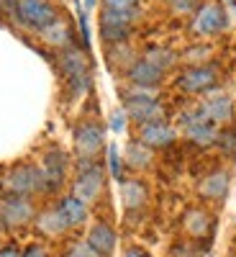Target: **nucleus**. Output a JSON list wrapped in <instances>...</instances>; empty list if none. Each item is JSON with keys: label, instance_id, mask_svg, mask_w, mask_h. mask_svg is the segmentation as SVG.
Returning a JSON list of instances; mask_svg holds the SVG:
<instances>
[{"label": "nucleus", "instance_id": "nucleus-1", "mask_svg": "<svg viewBox=\"0 0 236 257\" xmlns=\"http://www.w3.org/2000/svg\"><path fill=\"white\" fill-rule=\"evenodd\" d=\"M123 111H126L128 121H134L136 126L154 123V121H167V108H164V103L154 95V90L136 88V85H131V93L123 95Z\"/></svg>", "mask_w": 236, "mask_h": 257}, {"label": "nucleus", "instance_id": "nucleus-2", "mask_svg": "<svg viewBox=\"0 0 236 257\" xmlns=\"http://www.w3.org/2000/svg\"><path fill=\"white\" fill-rule=\"evenodd\" d=\"M6 193L11 196H24V198H36L47 196V183L36 162H16L6 170Z\"/></svg>", "mask_w": 236, "mask_h": 257}, {"label": "nucleus", "instance_id": "nucleus-3", "mask_svg": "<svg viewBox=\"0 0 236 257\" xmlns=\"http://www.w3.org/2000/svg\"><path fill=\"white\" fill-rule=\"evenodd\" d=\"M105 193V167L100 160H77V175L72 178V196L88 206L98 203Z\"/></svg>", "mask_w": 236, "mask_h": 257}, {"label": "nucleus", "instance_id": "nucleus-4", "mask_svg": "<svg viewBox=\"0 0 236 257\" xmlns=\"http://www.w3.org/2000/svg\"><path fill=\"white\" fill-rule=\"evenodd\" d=\"M72 147L77 160H100L105 149V126L98 118H80L72 128Z\"/></svg>", "mask_w": 236, "mask_h": 257}, {"label": "nucleus", "instance_id": "nucleus-5", "mask_svg": "<svg viewBox=\"0 0 236 257\" xmlns=\"http://www.w3.org/2000/svg\"><path fill=\"white\" fill-rule=\"evenodd\" d=\"M36 203L34 198H24V196H11V193H3L0 196V226L3 229H26L34 224L36 219Z\"/></svg>", "mask_w": 236, "mask_h": 257}, {"label": "nucleus", "instance_id": "nucleus-6", "mask_svg": "<svg viewBox=\"0 0 236 257\" xmlns=\"http://www.w3.org/2000/svg\"><path fill=\"white\" fill-rule=\"evenodd\" d=\"M39 170L44 175V183H47V196L49 193H59L62 185L67 183V173H70V155L64 152L62 147L52 144L41 152V162H39Z\"/></svg>", "mask_w": 236, "mask_h": 257}, {"label": "nucleus", "instance_id": "nucleus-7", "mask_svg": "<svg viewBox=\"0 0 236 257\" xmlns=\"http://www.w3.org/2000/svg\"><path fill=\"white\" fill-rule=\"evenodd\" d=\"M16 21L34 31H47L52 24L59 21V13L52 0H18Z\"/></svg>", "mask_w": 236, "mask_h": 257}, {"label": "nucleus", "instance_id": "nucleus-8", "mask_svg": "<svg viewBox=\"0 0 236 257\" xmlns=\"http://www.w3.org/2000/svg\"><path fill=\"white\" fill-rule=\"evenodd\" d=\"M180 126H182V134L190 144L195 147H213L218 139V126L210 123L200 116V111H185L180 113Z\"/></svg>", "mask_w": 236, "mask_h": 257}, {"label": "nucleus", "instance_id": "nucleus-9", "mask_svg": "<svg viewBox=\"0 0 236 257\" xmlns=\"http://www.w3.org/2000/svg\"><path fill=\"white\" fill-rule=\"evenodd\" d=\"M180 226H182V234L192 242H205L213 237L216 231V216L203 208V206H190L185 208L182 219H180Z\"/></svg>", "mask_w": 236, "mask_h": 257}, {"label": "nucleus", "instance_id": "nucleus-10", "mask_svg": "<svg viewBox=\"0 0 236 257\" xmlns=\"http://www.w3.org/2000/svg\"><path fill=\"white\" fill-rule=\"evenodd\" d=\"M136 13H113V11H103L100 13V36L108 47L126 44L131 36V24H134Z\"/></svg>", "mask_w": 236, "mask_h": 257}, {"label": "nucleus", "instance_id": "nucleus-11", "mask_svg": "<svg viewBox=\"0 0 236 257\" xmlns=\"http://www.w3.org/2000/svg\"><path fill=\"white\" fill-rule=\"evenodd\" d=\"M177 85H180V90H185L190 95L210 93L218 85V70L213 67V64H192V67H187L180 75Z\"/></svg>", "mask_w": 236, "mask_h": 257}, {"label": "nucleus", "instance_id": "nucleus-12", "mask_svg": "<svg viewBox=\"0 0 236 257\" xmlns=\"http://www.w3.org/2000/svg\"><path fill=\"white\" fill-rule=\"evenodd\" d=\"M136 142L149 147L152 152H157V149H169L177 142V128L169 121L144 123V126H136Z\"/></svg>", "mask_w": 236, "mask_h": 257}, {"label": "nucleus", "instance_id": "nucleus-13", "mask_svg": "<svg viewBox=\"0 0 236 257\" xmlns=\"http://www.w3.org/2000/svg\"><path fill=\"white\" fill-rule=\"evenodd\" d=\"M228 188H231V173L223 167H216V170H210L205 178H200L198 196L205 203H221L228 196Z\"/></svg>", "mask_w": 236, "mask_h": 257}, {"label": "nucleus", "instance_id": "nucleus-14", "mask_svg": "<svg viewBox=\"0 0 236 257\" xmlns=\"http://www.w3.org/2000/svg\"><path fill=\"white\" fill-rule=\"evenodd\" d=\"M85 242L90 244V249L98 254V257H113L116 247H118V234L113 229L111 221L105 219H98L90 229H88V237H85Z\"/></svg>", "mask_w": 236, "mask_h": 257}, {"label": "nucleus", "instance_id": "nucleus-15", "mask_svg": "<svg viewBox=\"0 0 236 257\" xmlns=\"http://www.w3.org/2000/svg\"><path fill=\"white\" fill-rule=\"evenodd\" d=\"M34 229L41 234V237H47V239H59V237H64V234L70 231V224L64 221L62 211L54 203V206H47V208H39L36 219H34Z\"/></svg>", "mask_w": 236, "mask_h": 257}, {"label": "nucleus", "instance_id": "nucleus-16", "mask_svg": "<svg viewBox=\"0 0 236 257\" xmlns=\"http://www.w3.org/2000/svg\"><path fill=\"white\" fill-rule=\"evenodd\" d=\"M198 111L205 121L216 123V126H228L233 121V100L223 93H216V95H208L200 105Z\"/></svg>", "mask_w": 236, "mask_h": 257}, {"label": "nucleus", "instance_id": "nucleus-17", "mask_svg": "<svg viewBox=\"0 0 236 257\" xmlns=\"http://www.w3.org/2000/svg\"><path fill=\"white\" fill-rule=\"evenodd\" d=\"M57 67H59V75L67 80H75V77H85L90 75V59L82 49L77 47H70V49H62L59 52V59H57Z\"/></svg>", "mask_w": 236, "mask_h": 257}, {"label": "nucleus", "instance_id": "nucleus-18", "mask_svg": "<svg viewBox=\"0 0 236 257\" xmlns=\"http://www.w3.org/2000/svg\"><path fill=\"white\" fill-rule=\"evenodd\" d=\"M121 203L128 213H139L149 203V188L141 178H123L121 180Z\"/></svg>", "mask_w": 236, "mask_h": 257}, {"label": "nucleus", "instance_id": "nucleus-19", "mask_svg": "<svg viewBox=\"0 0 236 257\" xmlns=\"http://www.w3.org/2000/svg\"><path fill=\"white\" fill-rule=\"evenodd\" d=\"M126 77H128V82H131V85H136V88L157 90L159 85H162V80H164V72L141 57V59H136V62L131 64V70L126 72Z\"/></svg>", "mask_w": 236, "mask_h": 257}, {"label": "nucleus", "instance_id": "nucleus-20", "mask_svg": "<svg viewBox=\"0 0 236 257\" xmlns=\"http://www.w3.org/2000/svg\"><path fill=\"white\" fill-rule=\"evenodd\" d=\"M192 26L200 36H213V34H221L226 29V13L221 6L216 3H208L203 6L198 13H195V21H192Z\"/></svg>", "mask_w": 236, "mask_h": 257}, {"label": "nucleus", "instance_id": "nucleus-21", "mask_svg": "<svg viewBox=\"0 0 236 257\" xmlns=\"http://www.w3.org/2000/svg\"><path fill=\"white\" fill-rule=\"evenodd\" d=\"M57 208L62 211V216H64V221L70 224V229H80V226L88 224V219H90V206L85 201H80L77 196H72V193L62 196L57 201Z\"/></svg>", "mask_w": 236, "mask_h": 257}, {"label": "nucleus", "instance_id": "nucleus-22", "mask_svg": "<svg viewBox=\"0 0 236 257\" xmlns=\"http://www.w3.org/2000/svg\"><path fill=\"white\" fill-rule=\"evenodd\" d=\"M123 162H126L128 170H134V173H144V170L152 167V162H154V152H152L149 147H144V144H139V142L134 139V142H128V147H126V157H123Z\"/></svg>", "mask_w": 236, "mask_h": 257}, {"label": "nucleus", "instance_id": "nucleus-23", "mask_svg": "<svg viewBox=\"0 0 236 257\" xmlns=\"http://www.w3.org/2000/svg\"><path fill=\"white\" fill-rule=\"evenodd\" d=\"M41 34H44L47 44H52V47H57V49H70L72 41H75L72 29L64 24V21H57V24H52L47 31H41Z\"/></svg>", "mask_w": 236, "mask_h": 257}, {"label": "nucleus", "instance_id": "nucleus-24", "mask_svg": "<svg viewBox=\"0 0 236 257\" xmlns=\"http://www.w3.org/2000/svg\"><path fill=\"white\" fill-rule=\"evenodd\" d=\"M134 52L128 44H116V47H108V64L113 70H123L128 72L131 70V64H134Z\"/></svg>", "mask_w": 236, "mask_h": 257}, {"label": "nucleus", "instance_id": "nucleus-25", "mask_svg": "<svg viewBox=\"0 0 236 257\" xmlns=\"http://www.w3.org/2000/svg\"><path fill=\"white\" fill-rule=\"evenodd\" d=\"M144 59H146V62H152L154 67H159L162 72H167V70H172V67H175L177 54H175L172 49H167V47H152V49L144 54Z\"/></svg>", "mask_w": 236, "mask_h": 257}, {"label": "nucleus", "instance_id": "nucleus-26", "mask_svg": "<svg viewBox=\"0 0 236 257\" xmlns=\"http://www.w3.org/2000/svg\"><path fill=\"white\" fill-rule=\"evenodd\" d=\"M216 147L221 149V155L231 162H236V126L228 123L223 128H218V139H216Z\"/></svg>", "mask_w": 236, "mask_h": 257}, {"label": "nucleus", "instance_id": "nucleus-27", "mask_svg": "<svg viewBox=\"0 0 236 257\" xmlns=\"http://www.w3.org/2000/svg\"><path fill=\"white\" fill-rule=\"evenodd\" d=\"M108 173L116 183L123 180V162H121V155H118L116 144H108Z\"/></svg>", "mask_w": 236, "mask_h": 257}, {"label": "nucleus", "instance_id": "nucleus-28", "mask_svg": "<svg viewBox=\"0 0 236 257\" xmlns=\"http://www.w3.org/2000/svg\"><path fill=\"white\" fill-rule=\"evenodd\" d=\"M64 257H98V254L90 249V244L85 239H72L64 249Z\"/></svg>", "mask_w": 236, "mask_h": 257}, {"label": "nucleus", "instance_id": "nucleus-29", "mask_svg": "<svg viewBox=\"0 0 236 257\" xmlns=\"http://www.w3.org/2000/svg\"><path fill=\"white\" fill-rule=\"evenodd\" d=\"M103 11H113V13H136V0H103Z\"/></svg>", "mask_w": 236, "mask_h": 257}, {"label": "nucleus", "instance_id": "nucleus-30", "mask_svg": "<svg viewBox=\"0 0 236 257\" xmlns=\"http://www.w3.org/2000/svg\"><path fill=\"white\" fill-rule=\"evenodd\" d=\"M21 257H52V252L47 249V244L31 242V244H26L24 249H21Z\"/></svg>", "mask_w": 236, "mask_h": 257}, {"label": "nucleus", "instance_id": "nucleus-31", "mask_svg": "<svg viewBox=\"0 0 236 257\" xmlns=\"http://www.w3.org/2000/svg\"><path fill=\"white\" fill-rule=\"evenodd\" d=\"M126 121H128L126 111L118 108V111H113V116H111V128H113V132H121V128L126 126Z\"/></svg>", "mask_w": 236, "mask_h": 257}, {"label": "nucleus", "instance_id": "nucleus-32", "mask_svg": "<svg viewBox=\"0 0 236 257\" xmlns=\"http://www.w3.org/2000/svg\"><path fill=\"white\" fill-rule=\"evenodd\" d=\"M121 257H152V254H149L144 247H136V244H134V247H126Z\"/></svg>", "mask_w": 236, "mask_h": 257}, {"label": "nucleus", "instance_id": "nucleus-33", "mask_svg": "<svg viewBox=\"0 0 236 257\" xmlns=\"http://www.w3.org/2000/svg\"><path fill=\"white\" fill-rule=\"evenodd\" d=\"M0 257H21V249L16 244H3L0 247Z\"/></svg>", "mask_w": 236, "mask_h": 257}, {"label": "nucleus", "instance_id": "nucleus-34", "mask_svg": "<svg viewBox=\"0 0 236 257\" xmlns=\"http://www.w3.org/2000/svg\"><path fill=\"white\" fill-rule=\"evenodd\" d=\"M80 31H82L85 47H88V44H90V34H88V18H85V13H80Z\"/></svg>", "mask_w": 236, "mask_h": 257}, {"label": "nucleus", "instance_id": "nucleus-35", "mask_svg": "<svg viewBox=\"0 0 236 257\" xmlns=\"http://www.w3.org/2000/svg\"><path fill=\"white\" fill-rule=\"evenodd\" d=\"M164 3H172L177 11H187L192 6V0H164Z\"/></svg>", "mask_w": 236, "mask_h": 257}, {"label": "nucleus", "instance_id": "nucleus-36", "mask_svg": "<svg viewBox=\"0 0 236 257\" xmlns=\"http://www.w3.org/2000/svg\"><path fill=\"white\" fill-rule=\"evenodd\" d=\"M3 190H6V167L0 165V193H3Z\"/></svg>", "mask_w": 236, "mask_h": 257}, {"label": "nucleus", "instance_id": "nucleus-37", "mask_svg": "<svg viewBox=\"0 0 236 257\" xmlns=\"http://www.w3.org/2000/svg\"><path fill=\"white\" fill-rule=\"evenodd\" d=\"M85 6H88V8H93V6H95V0H85Z\"/></svg>", "mask_w": 236, "mask_h": 257}, {"label": "nucleus", "instance_id": "nucleus-38", "mask_svg": "<svg viewBox=\"0 0 236 257\" xmlns=\"http://www.w3.org/2000/svg\"><path fill=\"white\" fill-rule=\"evenodd\" d=\"M228 257H236V247H233V249H231V252H228Z\"/></svg>", "mask_w": 236, "mask_h": 257}]
</instances>
